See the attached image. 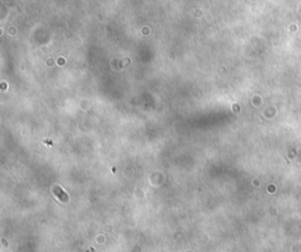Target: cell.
<instances>
[{"label":"cell","mask_w":301,"mask_h":252,"mask_svg":"<svg viewBox=\"0 0 301 252\" xmlns=\"http://www.w3.org/2000/svg\"><path fill=\"white\" fill-rule=\"evenodd\" d=\"M53 193L63 201V203H66V201L68 200V196L66 192H64V191L61 190V187H59V186H54L53 187Z\"/></svg>","instance_id":"obj_1"}]
</instances>
